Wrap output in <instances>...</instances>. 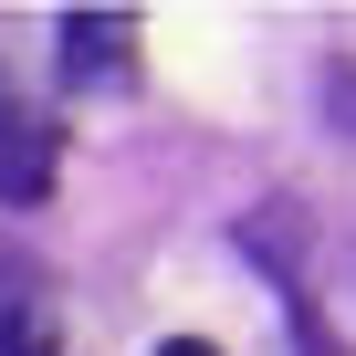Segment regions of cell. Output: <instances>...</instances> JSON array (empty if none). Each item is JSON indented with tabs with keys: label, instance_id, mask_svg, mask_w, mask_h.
Wrapping results in <instances>:
<instances>
[{
	"label": "cell",
	"instance_id": "6",
	"mask_svg": "<svg viewBox=\"0 0 356 356\" xmlns=\"http://www.w3.org/2000/svg\"><path fill=\"white\" fill-rule=\"evenodd\" d=\"M157 356H220V346H200V335H168V346H157Z\"/></svg>",
	"mask_w": 356,
	"mask_h": 356
},
{
	"label": "cell",
	"instance_id": "1",
	"mask_svg": "<svg viewBox=\"0 0 356 356\" xmlns=\"http://www.w3.org/2000/svg\"><path fill=\"white\" fill-rule=\"evenodd\" d=\"M136 74V22L126 11H63V84H126Z\"/></svg>",
	"mask_w": 356,
	"mask_h": 356
},
{
	"label": "cell",
	"instance_id": "4",
	"mask_svg": "<svg viewBox=\"0 0 356 356\" xmlns=\"http://www.w3.org/2000/svg\"><path fill=\"white\" fill-rule=\"evenodd\" d=\"M0 356H53V325L42 314H11V325H0Z\"/></svg>",
	"mask_w": 356,
	"mask_h": 356
},
{
	"label": "cell",
	"instance_id": "2",
	"mask_svg": "<svg viewBox=\"0 0 356 356\" xmlns=\"http://www.w3.org/2000/svg\"><path fill=\"white\" fill-rule=\"evenodd\" d=\"M53 168H63V136L0 95V200H11V210L22 200H53Z\"/></svg>",
	"mask_w": 356,
	"mask_h": 356
},
{
	"label": "cell",
	"instance_id": "5",
	"mask_svg": "<svg viewBox=\"0 0 356 356\" xmlns=\"http://www.w3.org/2000/svg\"><path fill=\"white\" fill-rule=\"evenodd\" d=\"M335 126H356V74H335Z\"/></svg>",
	"mask_w": 356,
	"mask_h": 356
},
{
	"label": "cell",
	"instance_id": "3",
	"mask_svg": "<svg viewBox=\"0 0 356 356\" xmlns=\"http://www.w3.org/2000/svg\"><path fill=\"white\" fill-rule=\"evenodd\" d=\"M283 293H293V346H304V356H346V346H335V325L304 304V283H283Z\"/></svg>",
	"mask_w": 356,
	"mask_h": 356
}]
</instances>
